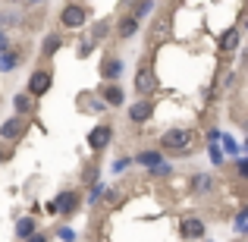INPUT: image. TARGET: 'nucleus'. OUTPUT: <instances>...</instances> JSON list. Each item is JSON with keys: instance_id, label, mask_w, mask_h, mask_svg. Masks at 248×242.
Returning <instances> with one entry per match:
<instances>
[{"instance_id": "obj_1", "label": "nucleus", "mask_w": 248, "mask_h": 242, "mask_svg": "<svg viewBox=\"0 0 248 242\" xmlns=\"http://www.w3.org/2000/svg\"><path fill=\"white\" fill-rule=\"evenodd\" d=\"M188 142H192V132H188V129H170L164 135V148H176V151L188 148Z\"/></svg>"}, {"instance_id": "obj_2", "label": "nucleus", "mask_w": 248, "mask_h": 242, "mask_svg": "<svg viewBox=\"0 0 248 242\" xmlns=\"http://www.w3.org/2000/svg\"><path fill=\"white\" fill-rule=\"evenodd\" d=\"M47 88H50V73H47V69H38V73H31V79H29V95H44Z\"/></svg>"}, {"instance_id": "obj_3", "label": "nucleus", "mask_w": 248, "mask_h": 242, "mask_svg": "<svg viewBox=\"0 0 248 242\" xmlns=\"http://www.w3.org/2000/svg\"><path fill=\"white\" fill-rule=\"evenodd\" d=\"M63 25H66V29H79V25H85V10L82 6H66V10H63Z\"/></svg>"}, {"instance_id": "obj_4", "label": "nucleus", "mask_w": 248, "mask_h": 242, "mask_svg": "<svg viewBox=\"0 0 248 242\" xmlns=\"http://www.w3.org/2000/svg\"><path fill=\"white\" fill-rule=\"evenodd\" d=\"M182 236H186V239H198V236H204V224H201V220H195V217L182 220Z\"/></svg>"}, {"instance_id": "obj_5", "label": "nucleus", "mask_w": 248, "mask_h": 242, "mask_svg": "<svg viewBox=\"0 0 248 242\" xmlns=\"http://www.w3.org/2000/svg\"><path fill=\"white\" fill-rule=\"evenodd\" d=\"M54 205H57V211H60V214H69V211H76V205H79V195H76V192H63Z\"/></svg>"}, {"instance_id": "obj_6", "label": "nucleus", "mask_w": 248, "mask_h": 242, "mask_svg": "<svg viewBox=\"0 0 248 242\" xmlns=\"http://www.w3.org/2000/svg\"><path fill=\"white\" fill-rule=\"evenodd\" d=\"M154 73H148V69H141L139 76H135V88H139V95H148V91H154Z\"/></svg>"}, {"instance_id": "obj_7", "label": "nucleus", "mask_w": 248, "mask_h": 242, "mask_svg": "<svg viewBox=\"0 0 248 242\" xmlns=\"http://www.w3.org/2000/svg\"><path fill=\"white\" fill-rule=\"evenodd\" d=\"M107 142H110V129H107V126L91 129V135H88V145H91V148H104Z\"/></svg>"}, {"instance_id": "obj_8", "label": "nucleus", "mask_w": 248, "mask_h": 242, "mask_svg": "<svg viewBox=\"0 0 248 242\" xmlns=\"http://www.w3.org/2000/svg\"><path fill=\"white\" fill-rule=\"evenodd\" d=\"M129 116H132L135 123L148 120V116H151V104H148V101H139V104H132V107H129Z\"/></svg>"}, {"instance_id": "obj_9", "label": "nucleus", "mask_w": 248, "mask_h": 242, "mask_svg": "<svg viewBox=\"0 0 248 242\" xmlns=\"http://www.w3.org/2000/svg\"><path fill=\"white\" fill-rule=\"evenodd\" d=\"M135 32H139V19H135V16H126L120 22V38H132Z\"/></svg>"}, {"instance_id": "obj_10", "label": "nucleus", "mask_w": 248, "mask_h": 242, "mask_svg": "<svg viewBox=\"0 0 248 242\" xmlns=\"http://www.w3.org/2000/svg\"><path fill=\"white\" fill-rule=\"evenodd\" d=\"M31 233H35V220H31V217H22V220L16 224V236H19V239H29Z\"/></svg>"}, {"instance_id": "obj_11", "label": "nucleus", "mask_w": 248, "mask_h": 242, "mask_svg": "<svg viewBox=\"0 0 248 242\" xmlns=\"http://www.w3.org/2000/svg\"><path fill=\"white\" fill-rule=\"evenodd\" d=\"M19 132H22V123H19V120H6L3 129H0V135H3V139H16Z\"/></svg>"}, {"instance_id": "obj_12", "label": "nucleus", "mask_w": 248, "mask_h": 242, "mask_svg": "<svg viewBox=\"0 0 248 242\" xmlns=\"http://www.w3.org/2000/svg\"><path fill=\"white\" fill-rule=\"evenodd\" d=\"M104 76H107V79H120L123 76V60H107L104 63Z\"/></svg>"}, {"instance_id": "obj_13", "label": "nucleus", "mask_w": 248, "mask_h": 242, "mask_svg": "<svg viewBox=\"0 0 248 242\" xmlns=\"http://www.w3.org/2000/svg\"><path fill=\"white\" fill-rule=\"evenodd\" d=\"M104 97H107V104H113V107H120V104H123V88H116V85H110V88L104 91Z\"/></svg>"}, {"instance_id": "obj_14", "label": "nucleus", "mask_w": 248, "mask_h": 242, "mask_svg": "<svg viewBox=\"0 0 248 242\" xmlns=\"http://www.w3.org/2000/svg\"><path fill=\"white\" fill-rule=\"evenodd\" d=\"M236 44H239V32H236V29H230V32L223 35V48H226V50H232Z\"/></svg>"}, {"instance_id": "obj_15", "label": "nucleus", "mask_w": 248, "mask_h": 242, "mask_svg": "<svg viewBox=\"0 0 248 242\" xmlns=\"http://www.w3.org/2000/svg\"><path fill=\"white\" fill-rule=\"evenodd\" d=\"M16 110H19V113H29V110H31V95H19L16 97Z\"/></svg>"}, {"instance_id": "obj_16", "label": "nucleus", "mask_w": 248, "mask_h": 242, "mask_svg": "<svg viewBox=\"0 0 248 242\" xmlns=\"http://www.w3.org/2000/svg\"><path fill=\"white\" fill-rule=\"evenodd\" d=\"M139 161H141V163H145V167H157V163H160V154H154V151H151V154H148V151H145V154H141V158H139Z\"/></svg>"}, {"instance_id": "obj_17", "label": "nucleus", "mask_w": 248, "mask_h": 242, "mask_svg": "<svg viewBox=\"0 0 248 242\" xmlns=\"http://www.w3.org/2000/svg\"><path fill=\"white\" fill-rule=\"evenodd\" d=\"M57 48H60V38H57V35H47V38H44V50H47V54H54Z\"/></svg>"}, {"instance_id": "obj_18", "label": "nucleus", "mask_w": 248, "mask_h": 242, "mask_svg": "<svg viewBox=\"0 0 248 242\" xmlns=\"http://www.w3.org/2000/svg\"><path fill=\"white\" fill-rule=\"evenodd\" d=\"M236 230H239V233H245V230H248V211H245V208L239 211V217H236Z\"/></svg>"}, {"instance_id": "obj_19", "label": "nucleus", "mask_w": 248, "mask_h": 242, "mask_svg": "<svg viewBox=\"0 0 248 242\" xmlns=\"http://www.w3.org/2000/svg\"><path fill=\"white\" fill-rule=\"evenodd\" d=\"M148 10H151V0H141V3L135 6V19H139V16H145Z\"/></svg>"}, {"instance_id": "obj_20", "label": "nucleus", "mask_w": 248, "mask_h": 242, "mask_svg": "<svg viewBox=\"0 0 248 242\" xmlns=\"http://www.w3.org/2000/svg\"><path fill=\"white\" fill-rule=\"evenodd\" d=\"M25 242H47V236H41V233H31V236L25 239Z\"/></svg>"}, {"instance_id": "obj_21", "label": "nucleus", "mask_w": 248, "mask_h": 242, "mask_svg": "<svg viewBox=\"0 0 248 242\" xmlns=\"http://www.w3.org/2000/svg\"><path fill=\"white\" fill-rule=\"evenodd\" d=\"M0 50H6V35L0 32Z\"/></svg>"}]
</instances>
